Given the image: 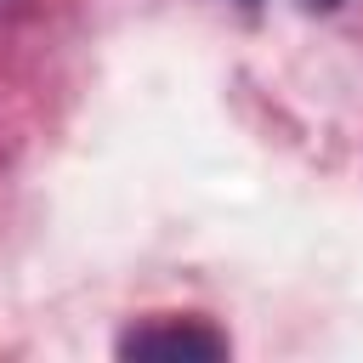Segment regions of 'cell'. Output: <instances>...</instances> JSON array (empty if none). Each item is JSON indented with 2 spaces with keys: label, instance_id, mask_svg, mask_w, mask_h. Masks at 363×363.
Wrapping results in <instances>:
<instances>
[{
  "label": "cell",
  "instance_id": "obj_3",
  "mask_svg": "<svg viewBox=\"0 0 363 363\" xmlns=\"http://www.w3.org/2000/svg\"><path fill=\"white\" fill-rule=\"evenodd\" d=\"M238 6H255V0H238Z\"/></svg>",
  "mask_w": 363,
  "mask_h": 363
},
{
  "label": "cell",
  "instance_id": "obj_2",
  "mask_svg": "<svg viewBox=\"0 0 363 363\" xmlns=\"http://www.w3.org/2000/svg\"><path fill=\"white\" fill-rule=\"evenodd\" d=\"M340 0H301V11H335Z\"/></svg>",
  "mask_w": 363,
  "mask_h": 363
},
{
  "label": "cell",
  "instance_id": "obj_1",
  "mask_svg": "<svg viewBox=\"0 0 363 363\" xmlns=\"http://www.w3.org/2000/svg\"><path fill=\"white\" fill-rule=\"evenodd\" d=\"M119 357H159V363H210L227 357V335L204 318H147L119 335Z\"/></svg>",
  "mask_w": 363,
  "mask_h": 363
}]
</instances>
